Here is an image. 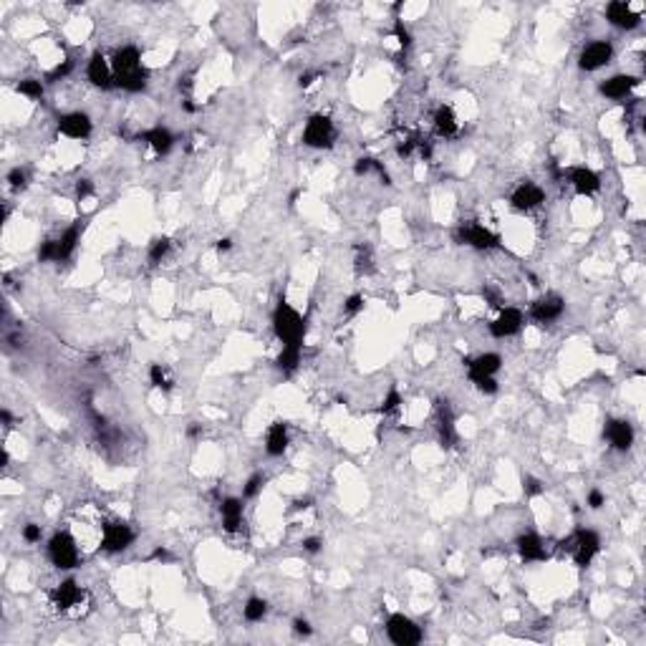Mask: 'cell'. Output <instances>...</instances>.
<instances>
[{
    "label": "cell",
    "mask_w": 646,
    "mask_h": 646,
    "mask_svg": "<svg viewBox=\"0 0 646 646\" xmlns=\"http://www.w3.org/2000/svg\"><path fill=\"white\" fill-rule=\"evenodd\" d=\"M354 172H356L358 177H361V175H369V172H376L381 182H384V184H391V182H389V175H387V169H384V164H381V162H376V160H369V157L358 160V162H356V167H354Z\"/></svg>",
    "instance_id": "30"
},
{
    "label": "cell",
    "mask_w": 646,
    "mask_h": 646,
    "mask_svg": "<svg viewBox=\"0 0 646 646\" xmlns=\"http://www.w3.org/2000/svg\"><path fill=\"white\" fill-rule=\"evenodd\" d=\"M568 182L573 184V190L578 195H593V192L601 190V177L588 167H570Z\"/></svg>",
    "instance_id": "20"
},
{
    "label": "cell",
    "mask_w": 646,
    "mask_h": 646,
    "mask_svg": "<svg viewBox=\"0 0 646 646\" xmlns=\"http://www.w3.org/2000/svg\"><path fill=\"white\" fill-rule=\"evenodd\" d=\"M394 36H396V41H399V46H402V51L411 46V36H409V31H407V25H404L402 21H396L394 23Z\"/></svg>",
    "instance_id": "37"
},
{
    "label": "cell",
    "mask_w": 646,
    "mask_h": 646,
    "mask_svg": "<svg viewBox=\"0 0 646 646\" xmlns=\"http://www.w3.org/2000/svg\"><path fill=\"white\" fill-rule=\"evenodd\" d=\"M606 18H608V23H614L616 28H623V31H631V28H636V25L641 23V16L634 13L629 3H623V0L608 3Z\"/></svg>",
    "instance_id": "16"
},
{
    "label": "cell",
    "mask_w": 646,
    "mask_h": 646,
    "mask_svg": "<svg viewBox=\"0 0 646 646\" xmlns=\"http://www.w3.org/2000/svg\"><path fill=\"white\" fill-rule=\"evenodd\" d=\"M134 543V530L122 520H111L104 525V535H101V548L107 553H119L124 548H129Z\"/></svg>",
    "instance_id": "8"
},
{
    "label": "cell",
    "mask_w": 646,
    "mask_h": 646,
    "mask_svg": "<svg viewBox=\"0 0 646 646\" xmlns=\"http://www.w3.org/2000/svg\"><path fill=\"white\" fill-rule=\"evenodd\" d=\"M0 464H3V467L8 464V452H6V449H3V455H0Z\"/></svg>",
    "instance_id": "54"
},
{
    "label": "cell",
    "mask_w": 646,
    "mask_h": 646,
    "mask_svg": "<svg viewBox=\"0 0 646 646\" xmlns=\"http://www.w3.org/2000/svg\"><path fill=\"white\" fill-rule=\"evenodd\" d=\"M78 237H81V222L71 225L58 240L43 243V248L39 250V260L41 263H51V260H54V263H63V260H69L71 255H74V250H76Z\"/></svg>",
    "instance_id": "2"
},
{
    "label": "cell",
    "mask_w": 646,
    "mask_h": 646,
    "mask_svg": "<svg viewBox=\"0 0 646 646\" xmlns=\"http://www.w3.org/2000/svg\"><path fill=\"white\" fill-rule=\"evenodd\" d=\"M23 538H25V543H39L41 540V525H33V523H28L23 528Z\"/></svg>",
    "instance_id": "41"
},
{
    "label": "cell",
    "mask_w": 646,
    "mask_h": 646,
    "mask_svg": "<svg viewBox=\"0 0 646 646\" xmlns=\"http://www.w3.org/2000/svg\"><path fill=\"white\" fill-rule=\"evenodd\" d=\"M263 485H266V477H263V475H252L243 490V497H255V495L263 490Z\"/></svg>",
    "instance_id": "36"
},
{
    "label": "cell",
    "mask_w": 646,
    "mask_h": 646,
    "mask_svg": "<svg viewBox=\"0 0 646 646\" xmlns=\"http://www.w3.org/2000/svg\"><path fill=\"white\" fill-rule=\"evenodd\" d=\"M475 387H477L482 394H495V391H497V381L495 379H480V381H475Z\"/></svg>",
    "instance_id": "43"
},
{
    "label": "cell",
    "mask_w": 646,
    "mask_h": 646,
    "mask_svg": "<svg viewBox=\"0 0 646 646\" xmlns=\"http://www.w3.org/2000/svg\"><path fill=\"white\" fill-rule=\"evenodd\" d=\"M293 631H296L298 636H308L313 629H311V623L305 621V618H296V621H293Z\"/></svg>",
    "instance_id": "45"
},
{
    "label": "cell",
    "mask_w": 646,
    "mask_h": 646,
    "mask_svg": "<svg viewBox=\"0 0 646 646\" xmlns=\"http://www.w3.org/2000/svg\"><path fill=\"white\" fill-rule=\"evenodd\" d=\"M563 546H568L578 568H585V566L593 561V555L601 550V538L593 530H583V528H581V530L573 532L568 540H561V548Z\"/></svg>",
    "instance_id": "3"
},
{
    "label": "cell",
    "mask_w": 646,
    "mask_h": 646,
    "mask_svg": "<svg viewBox=\"0 0 646 646\" xmlns=\"http://www.w3.org/2000/svg\"><path fill=\"white\" fill-rule=\"evenodd\" d=\"M169 248H172V240H169V237H157V240L149 245V263H152V266L162 263V258L169 252Z\"/></svg>",
    "instance_id": "33"
},
{
    "label": "cell",
    "mask_w": 646,
    "mask_h": 646,
    "mask_svg": "<svg viewBox=\"0 0 646 646\" xmlns=\"http://www.w3.org/2000/svg\"><path fill=\"white\" fill-rule=\"evenodd\" d=\"M464 364H467V372H470L472 381L495 379V374L500 372V366H502V358L497 356V354H480L477 358H470V361H464Z\"/></svg>",
    "instance_id": "15"
},
{
    "label": "cell",
    "mask_w": 646,
    "mask_h": 646,
    "mask_svg": "<svg viewBox=\"0 0 646 646\" xmlns=\"http://www.w3.org/2000/svg\"><path fill=\"white\" fill-rule=\"evenodd\" d=\"M636 86H638V78L618 74V76H611L601 84V94H603L606 99H626Z\"/></svg>",
    "instance_id": "22"
},
{
    "label": "cell",
    "mask_w": 646,
    "mask_h": 646,
    "mask_svg": "<svg viewBox=\"0 0 646 646\" xmlns=\"http://www.w3.org/2000/svg\"><path fill=\"white\" fill-rule=\"evenodd\" d=\"M187 434H190V437H200V434H202V429H200L197 424H192L190 429H187Z\"/></svg>",
    "instance_id": "53"
},
{
    "label": "cell",
    "mask_w": 646,
    "mask_h": 646,
    "mask_svg": "<svg viewBox=\"0 0 646 646\" xmlns=\"http://www.w3.org/2000/svg\"><path fill=\"white\" fill-rule=\"evenodd\" d=\"M563 311H566V301H563L561 296H543L538 298L535 303L530 305V319L538 321V323H553V321H558L563 316Z\"/></svg>",
    "instance_id": "11"
},
{
    "label": "cell",
    "mask_w": 646,
    "mask_h": 646,
    "mask_svg": "<svg viewBox=\"0 0 646 646\" xmlns=\"http://www.w3.org/2000/svg\"><path fill=\"white\" fill-rule=\"evenodd\" d=\"M364 308V296H351L346 303H343V311H346V316H354V313H358Z\"/></svg>",
    "instance_id": "39"
},
{
    "label": "cell",
    "mask_w": 646,
    "mask_h": 646,
    "mask_svg": "<svg viewBox=\"0 0 646 646\" xmlns=\"http://www.w3.org/2000/svg\"><path fill=\"white\" fill-rule=\"evenodd\" d=\"M321 548H323V540L321 538H305L303 540V550H308V553H319Z\"/></svg>",
    "instance_id": "47"
},
{
    "label": "cell",
    "mask_w": 646,
    "mask_h": 646,
    "mask_svg": "<svg viewBox=\"0 0 646 646\" xmlns=\"http://www.w3.org/2000/svg\"><path fill=\"white\" fill-rule=\"evenodd\" d=\"M230 248H233V240H230V237H222V240H217V250H220V252H228Z\"/></svg>",
    "instance_id": "49"
},
{
    "label": "cell",
    "mask_w": 646,
    "mask_h": 646,
    "mask_svg": "<svg viewBox=\"0 0 646 646\" xmlns=\"http://www.w3.org/2000/svg\"><path fill=\"white\" fill-rule=\"evenodd\" d=\"M16 89H18V94H23V96H28V99H33V101L43 99V84L36 81V78H23Z\"/></svg>",
    "instance_id": "31"
},
{
    "label": "cell",
    "mask_w": 646,
    "mask_h": 646,
    "mask_svg": "<svg viewBox=\"0 0 646 646\" xmlns=\"http://www.w3.org/2000/svg\"><path fill=\"white\" fill-rule=\"evenodd\" d=\"M301 349H303V343H283V351L281 356L275 358V366L281 372H293L301 364Z\"/></svg>",
    "instance_id": "28"
},
{
    "label": "cell",
    "mask_w": 646,
    "mask_h": 646,
    "mask_svg": "<svg viewBox=\"0 0 646 646\" xmlns=\"http://www.w3.org/2000/svg\"><path fill=\"white\" fill-rule=\"evenodd\" d=\"M611 56H614V46H611L608 41H593V43H588V46L581 51L578 66L583 71H599L601 66H606V63L611 61Z\"/></svg>",
    "instance_id": "10"
},
{
    "label": "cell",
    "mask_w": 646,
    "mask_h": 646,
    "mask_svg": "<svg viewBox=\"0 0 646 646\" xmlns=\"http://www.w3.org/2000/svg\"><path fill=\"white\" fill-rule=\"evenodd\" d=\"M520 328H523V313L517 308H502L500 316L490 323V334L495 338H508V336H515Z\"/></svg>",
    "instance_id": "13"
},
{
    "label": "cell",
    "mask_w": 646,
    "mask_h": 646,
    "mask_svg": "<svg viewBox=\"0 0 646 646\" xmlns=\"http://www.w3.org/2000/svg\"><path fill=\"white\" fill-rule=\"evenodd\" d=\"M139 139L142 142H147V144L152 147L157 154H167L172 147H175V137H172V131L164 129V127H154V129H147L139 134Z\"/></svg>",
    "instance_id": "24"
},
{
    "label": "cell",
    "mask_w": 646,
    "mask_h": 646,
    "mask_svg": "<svg viewBox=\"0 0 646 646\" xmlns=\"http://www.w3.org/2000/svg\"><path fill=\"white\" fill-rule=\"evenodd\" d=\"M437 429H440L442 447H452L457 442V429H455V417L449 409V402H437Z\"/></svg>",
    "instance_id": "21"
},
{
    "label": "cell",
    "mask_w": 646,
    "mask_h": 646,
    "mask_svg": "<svg viewBox=\"0 0 646 646\" xmlns=\"http://www.w3.org/2000/svg\"><path fill=\"white\" fill-rule=\"evenodd\" d=\"M517 553L523 561H543L546 558V548H543V540L535 535V532H525L515 540Z\"/></svg>",
    "instance_id": "25"
},
{
    "label": "cell",
    "mask_w": 646,
    "mask_h": 646,
    "mask_svg": "<svg viewBox=\"0 0 646 646\" xmlns=\"http://www.w3.org/2000/svg\"><path fill=\"white\" fill-rule=\"evenodd\" d=\"M525 493H528V495H540V493H543V487H540V482L535 477H525Z\"/></svg>",
    "instance_id": "48"
},
{
    "label": "cell",
    "mask_w": 646,
    "mask_h": 646,
    "mask_svg": "<svg viewBox=\"0 0 646 646\" xmlns=\"http://www.w3.org/2000/svg\"><path fill=\"white\" fill-rule=\"evenodd\" d=\"M86 76H89V81H91L94 86H99V89H111V86H116L114 69H111V63L101 54L91 56V61L86 66Z\"/></svg>",
    "instance_id": "14"
},
{
    "label": "cell",
    "mask_w": 646,
    "mask_h": 646,
    "mask_svg": "<svg viewBox=\"0 0 646 646\" xmlns=\"http://www.w3.org/2000/svg\"><path fill=\"white\" fill-rule=\"evenodd\" d=\"M273 328H275V336H278L283 343H303L305 321L301 319V313L290 303H286V301H281L278 308H275Z\"/></svg>",
    "instance_id": "1"
},
{
    "label": "cell",
    "mask_w": 646,
    "mask_h": 646,
    "mask_svg": "<svg viewBox=\"0 0 646 646\" xmlns=\"http://www.w3.org/2000/svg\"><path fill=\"white\" fill-rule=\"evenodd\" d=\"M220 513H222V525H225V530L228 532H235L237 528L243 525V500H240V497H228V500H222Z\"/></svg>",
    "instance_id": "26"
},
{
    "label": "cell",
    "mask_w": 646,
    "mask_h": 646,
    "mask_svg": "<svg viewBox=\"0 0 646 646\" xmlns=\"http://www.w3.org/2000/svg\"><path fill=\"white\" fill-rule=\"evenodd\" d=\"M152 558H157V561H167V558H169V553H167V550H162V548H157V550H154V555H152Z\"/></svg>",
    "instance_id": "50"
},
{
    "label": "cell",
    "mask_w": 646,
    "mask_h": 646,
    "mask_svg": "<svg viewBox=\"0 0 646 646\" xmlns=\"http://www.w3.org/2000/svg\"><path fill=\"white\" fill-rule=\"evenodd\" d=\"M354 266H356V273H372L374 263H372V250L366 245H356V258H354Z\"/></svg>",
    "instance_id": "32"
},
{
    "label": "cell",
    "mask_w": 646,
    "mask_h": 646,
    "mask_svg": "<svg viewBox=\"0 0 646 646\" xmlns=\"http://www.w3.org/2000/svg\"><path fill=\"white\" fill-rule=\"evenodd\" d=\"M0 419H3V424H6V427H10V422H13V417H10V411H8V409L0 411Z\"/></svg>",
    "instance_id": "52"
},
{
    "label": "cell",
    "mask_w": 646,
    "mask_h": 646,
    "mask_svg": "<svg viewBox=\"0 0 646 646\" xmlns=\"http://www.w3.org/2000/svg\"><path fill=\"white\" fill-rule=\"evenodd\" d=\"M48 555H51V563H54L56 568H76L78 566V546L76 540H74V535L66 530L56 532L54 538H51V543H48Z\"/></svg>",
    "instance_id": "4"
},
{
    "label": "cell",
    "mask_w": 646,
    "mask_h": 646,
    "mask_svg": "<svg viewBox=\"0 0 646 646\" xmlns=\"http://www.w3.org/2000/svg\"><path fill=\"white\" fill-rule=\"evenodd\" d=\"M94 192V184H91V180H78L76 182V195H78V200H86L89 195Z\"/></svg>",
    "instance_id": "42"
},
{
    "label": "cell",
    "mask_w": 646,
    "mask_h": 646,
    "mask_svg": "<svg viewBox=\"0 0 646 646\" xmlns=\"http://www.w3.org/2000/svg\"><path fill=\"white\" fill-rule=\"evenodd\" d=\"M387 636H389V641L396 646H414L422 641L424 634H422V629L411 621L409 616L394 614V616H389V621H387Z\"/></svg>",
    "instance_id": "6"
},
{
    "label": "cell",
    "mask_w": 646,
    "mask_h": 646,
    "mask_svg": "<svg viewBox=\"0 0 646 646\" xmlns=\"http://www.w3.org/2000/svg\"><path fill=\"white\" fill-rule=\"evenodd\" d=\"M434 129H437V134L444 139L455 137L457 131H460V124H457V116L455 111L449 107H440L437 111H434Z\"/></svg>",
    "instance_id": "27"
},
{
    "label": "cell",
    "mask_w": 646,
    "mask_h": 646,
    "mask_svg": "<svg viewBox=\"0 0 646 646\" xmlns=\"http://www.w3.org/2000/svg\"><path fill=\"white\" fill-rule=\"evenodd\" d=\"M58 131L69 139H86L91 134V119L84 111H71L58 119Z\"/></svg>",
    "instance_id": "12"
},
{
    "label": "cell",
    "mask_w": 646,
    "mask_h": 646,
    "mask_svg": "<svg viewBox=\"0 0 646 646\" xmlns=\"http://www.w3.org/2000/svg\"><path fill=\"white\" fill-rule=\"evenodd\" d=\"M603 502H606V497H603L601 490H591V493H588V508L591 510H599Z\"/></svg>",
    "instance_id": "44"
},
{
    "label": "cell",
    "mask_w": 646,
    "mask_h": 646,
    "mask_svg": "<svg viewBox=\"0 0 646 646\" xmlns=\"http://www.w3.org/2000/svg\"><path fill=\"white\" fill-rule=\"evenodd\" d=\"M457 243L470 245V248H477V250H490V248H497V235L490 233L485 225H477V222H464L462 228L455 233Z\"/></svg>",
    "instance_id": "7"
},
{
    "label": "cell",
    "mask_w": 646,
    "mask_h": 646,
    "mask_svg": "<svg viewBox=\"0 0 646 646\" xmlns=\"http://www.w3.org/2000/svg\"><path fill=\"white\" fill-rule=\"evenodd\" d=\"M313 78H316V74H305V76H301V86H311L313 84Z\"/></svg>",
    "instance_id": "51"
},
{
    "label": "cell",
    "mask_w": 646,
    "mask_h": 646,
    "mask_svg": "<svg viewBox=\"0 0 646 646\" xmlns=\"http://www.w3.org/2000/svg\"><path fill=\"white\" fill-rule=\"evenodd\" d=\"M510 202H513V207L520 210V213H530V210H535V207H540L546 202V192L535 182L525 180V182L517 184L515 192L510 195Z\"/></svg>",
    "instance_id": "9"
},
{
    "label": "cell",
    "mask_w": 646,
    "mask_h": 646,
    "mask_svg": "<svg viewBox=\"0 0 646 646\" xmlns=\"http://www.w3.org/2000/svg\"><path fill=\"white\" fill-rule=\"evenodd\" d=\"M71 69H74V61H63V63H58L54 71H51V76H48V81H56V78H63V76H69L71 74Z\"/></svg>",
    "instance_id": "40"
},
{
    "label": "cell",
    "mask_w": 646,
    "mask_h": 646,
    "mask_svg": "<svg viewBox=\"0 0 646 646\" xmlns=\"http://www.w3.org/2000/svg\"><path fill=\"white\" fill-rule=\"evenodd\" d=\"M399 404H402V394H399V391H396V389L391 387V389H389L387 399L381 402V411H384V414H389V411L399 409Z\"/></svg>",
    "instance_id": "35"
},
{
    "label": "cell",
    "mask_w": 646,
    "mask_h": 646,
    "mask_svg": "<svg viewBox=\"0 0 646 646\" xmlns=\"http://www.w3.org/2000/svg\"><path fill=\"white\" fill-rule=\"evenodd\" d=\"M334 139H336V129H334V122H331L328 116L313 114L311 119L305 122V129H303L305 147H311V149H328V147H334Z\"/></svg>",
    "instance_id": "5"
},
{
    "label": "cell",
    "mask_w": 646,
    "mask_h": 646,
    "mask_svg": "<svg viewBox=\"0 0 646 646\" xmlns=\"http://www.w3.org/2000/svg\"><path fill=\"white\" fill-rule=\"evenodd\" d=\"M266 614H268V603H266V601L258 599V596L248 599V603H245V608H243L245 621L258 623V621H263V618H266Z\"/></svg>",
    "instance_id": "29"
},
{
    "label": "cell",
    "mask_w": 646,
    "mask_h": 646,
    "mask_svg": "<svg viewBox=\"0 0 646 646\" xmlns=\"http://www.w3.org/2000/svg\"><path fill=\"white\" fill-rule=\"evenodd\" d=\"M482 296H485L487 301H490V305H495V308H500V305H502L500 293H497L495 288H485V290H482Z\"/></svg>",
    "instance_id": "46"
},
{
    "label": "cell",
    "mask_w": 646,
    "mask_h": 646,
    "mask_svg": "<svg viewBox=\"0 0 646 646\" xmlns=\"http://www.w3.org/2000/svg\"><path fill=\"white\" fill-rule=\"evenodd\" d=\"M288 449V424L286 422H273L266 437V452L270 457H281Z\"/></svg>",
    "instance_id": "23"
},
{
    "label": "cell",
    "mask_w": 646,
    "mask_h": 646,
    "mask_svg": "<svg viewBox=\"0 0 646 646\" xmlns=\"http://www.w3.org/2000/svg\"><path fill=\"white\" fill-rule=\"evenodd\" d=\"M25 169H21V167H16V169H10V175H8V182H10V187L13 190H23L25 187Z\"/></svg>",
    "instance_id": "38"
},
{
    "label": "cell",
    "mask_w": 646,
    "mask_h": 646,
    "mask_svg": "<svg viewBox=\"0 0 646 646\" xmlns=\"http://www.w3.org/2000/svg\"><path fill=\"white\" fill-rule=\"evenodd\" d=\"M111 69H114V78L127 76V74H134V71L144 69L142 66V54H139L137 46H124L114 54V61H111Z\"/></svg>",
    "instance_id": "18"
},
{
    "label": "cell",
    "mask_w": 646,
    "mask_h": 646,
    "mask_svg": "<svg viewBox=\"0 0 646 646\" xmlns=\"http://www.w3.org/2000/svg\"><path fill=\"white\" fill-rule=\"evenodd\" d=\"M603 437L608 440L611 447L623 452V449H629L634 444V427L629 422H623V419H611L606 429H603Z\"/></svg>",
    "instance_id": "19"
},
{
    "label": "cell",
    "mask_w": 646,
    "mask_h": 646,
    "mask_svg": "<svg viewBox=\"0 0 646 646\" xmlns=\"http://www.w3.org/2000/svg\"><path fill=\"white\" fill-rule=\"evenodd\" d=\"M84 599V591L78 588L76 581H63L51 591V603H54L58 611H69V608L78 606Z\"/></svg>",
    "instance_id": "17"
},
{
    "label": "cell",
    "mask_w": 646,
    "mask_h": 646,
    "mask_svg": "<svg viewBox=\"0 0 646 646\" xmlns=\"http://www.w3.org/2000/svg\"><path fill=\"white\" fill-rule=\"evenodd\" d=\"M149 379H152L154 387L164 389V391L172 387V384H169V379H167V372L162 369V364H152V369H149Z\"/></svg>",
    "instance_id": "34"
}]
</instances>
